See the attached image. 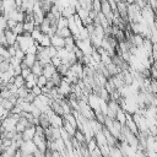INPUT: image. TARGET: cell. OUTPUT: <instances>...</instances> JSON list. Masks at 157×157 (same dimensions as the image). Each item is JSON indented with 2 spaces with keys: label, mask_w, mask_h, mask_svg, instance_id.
Here are the masks:
<instances>
[{
  "label": "cell",
  "mask_w": 157,
  "mask_h": 157,
  "mask_svg": "<svg viewBox=\"0 0 157 157\" xmlns=\"http://www.w3.org/2000/svg\"><path fill=\"white\" fill-rule=\"evenodd\" d=\"M17 44L25 53H27L28 48L32 47L33 44H36V40L32 38V36L29 33H23V34L17 36Z\"/></svg>",
  "instance_id": "cell-1"
},
{
  "label": "cell",
  "mask_w": 157,
  "mask_h": 157,
  "mask_svg": "<svg viewBox=\"0 0 157 157\" xmlns=\"http://www.w3.org/2000/svg\"><path fill=\"white\" fill-rule=\"evenodd\" d=\"M58 91H59V93H60L63 97L66 98V97L72 92V85H71L70 82H67V81L63 77L61 82H60L59 86H58Z\"/></svg>",
  "instance_id": "cell-2"
},
{
  "label": "cell",
  "mask_w": 157,
  "mask_h": 157,
  "mask_svg": "<svg viewBox=\"0 0 157 157\" xmlns=\"http://www.w3.org/2000/svg\"><path fill=\"white\" fill-rule=\"evenodd\" d=\"M16 2L15 0H2V15L6 16L7 13L16 10Z\"/></svg>",
  "instance_id": "cell-3"
},
{
  "label": "cell",
  "mask_w": 157,
  "mask_h": 157,
  "mask_svg": "<svg viewBox=\"0 0 157 157\" xmlns=\"http://www.w3.org/2000/svg\"><path fill=\"white\" fill-rule=\"evenodd\" d=\"M37 61V54H26V56L23 58L21 66L22 67H32Z\"/></svg>",
  "instance_id": "cell-4"
},
{
  "label": "cell",
  "mask_w": 157,
  "mask_h": 157,
  "mask_svg": "<svg viewBox=\"0 0 157 157\" xmlns=\"http://www.w3.org/2000/svg\"><path fill=\"white\" fill-rule=\"evenodd\" d=\"M34 135H36V126H34V125H29V126H27V128L22 131V139H23V141L33 140Z\"/></svg>",
  "instance_id": "cell-5"
},
{
  "label": "cell",
  "mask_w": 157,
  "mask_h": 157,
  "mask_svg": "<svg viewBox=\"0 0 157 157\" xmlns=\"http://www.w3.org/2000/svg\"><path fill=\"white\" fill-rule=\"evenodd\" d=\"M50 42H52V45L56 49H60V48H65V38L58 36V34H54L50 37Z\"/></svg>",
  "instance_id": "cell-6"
},
{
  "label": "cell",
  "mask_w": 157,
  "mask_h": 157,
  "mask_svg": "<svg viewBox=\"0 0 157 157\" xmlns=\"http://www.w3.org/2000/svg\"><path fill=\"white\" fill-rule=\"evenodd\" d=\"M36 1L34 0H22V6H21V11H25L26 13H31L33 12Z\"/></svg>",
  "instance_id": "cell-7"
},
{
  "label": "cell",
  "mask_w": 157,
  "mask_h": 157,
  "mask_svg": "<svg viewBox=\"0 0 157 157\" xmlns=\"http://www.w3.org/2000/svg\"><path fill=\"white\" fill-rule=\"evenodd\" d=\"M94 140L98 145V147H103V146H108V141H107V137L105 135L103 134V131H98L94 134Z\"/></svg>",
  "instance_id": "cell-8"
},
{
  "label": "cell",
  "mask_w": 157,
  "mask_h": 157,
  "mask_svg": "<svg viewBox=\"0 0 157 157\" xmlns=\"http://www.w3.org/2000/svg\"><path fill=\"white\" fill-rule=\"evenodd\" d=\"M5 37H6V40H7V44L9 45H13V44L17 43V34L12 29L7 28L5 31Z\"/></svg>",
  "instance_id": "cell-9"
},
{
  "label": "cell",
  "mask_w": 157,
  "mask_h": 157,
  "mask_svg": "<svg viewBox=\"0 0 157 157\" xmlns=\"http://www.w3.org/2000/svg\"><path fill=\"white\" fill-rule=\"evenodd\" d=\"M55 72H56V67H55L52 63H49V64L44 65V67H43V75H44L48 80H50V78H52V76H53Z\"/></svg>",
  "instance_id": "cell-10"
},
{
  "label": "cell",
  "mask_w": 157,
  "mask_h": 157,
  "mask_svg": "<svg viewBox=\"0 0 157 157\" xmlns=\"http://www.w3.org/2000/svg\"><path fill=\"white\" fill-rule=\"evenodd\" d=\"M63 129H64V130H65V131H66V132H67V134H69V135H70L71 137H72V136L75 135V132H76V130H77V129H76V128H75V126H74L72 124H70V123H69V121H67L66 119H64Z\"/></svg>",
  "instance_id": "cell-11"
},
{
  "label": "cell",
  "mask_w": 157,
  "mask_h": 157,
  "mask_svg": "<svg viewBox=\"0 0 157 157\" xmlns=\"http://www.w3.org/2000/svg\"><path fill=\"white\" fill-rule=\"evenodd\" d=\"M36 85H37V76L33 75V74H31V75L26 78V83H25V86H26V88H28V90L31 91Z\"/></svg>",
  "instance_id": "cell-12"
},
{
  "label": "cell",
  "mask_w": 157,
  "mask_h": 157,
  "mask_svg": "<svg viewBox=\"0 0 157 157\" xmlns=\"http://www.w3.org/2000/svg\"><path fill=\"white\" fill-rule=\"evenodd\" d=\"M43 67H44V66H43V65L37 60V61H36V64L31 67V71H32V74H33V75H36V76L38 77V76L43 75Z\"/></svg>",
  "instance_id": "cell-13"
},
{
  "label": "cell",
  "mask_w": 157,
  "mask_h": 157,
  "mask_svg": "<svg viewBox=\"0 0 157 157\" xmlns=\"http://www.w3.org/2000/svg\"><path fill=\"white\" fill-rule=\"evenodd\" d=\"M126 112L123 109V108H120L118 112H117V115H115V120L117 121H119L121 125H125V121H126Z\"/></svg>",
  "instance_id": "cell-14"
},
{
  "label": "cell",
  "mask_w": 157,
  "mask_h": 157,
  "mask_svg": "<svg viewBox=\"0 0 157 157\" xmlns=\"http://www.w3.org/2000/svg\"><path fill=\"white\" fill-rule=\"evenodd\" d=\"M31 36H32V38L37 42V43H39L40 42V39L43 38V36H44V33L39 29V26L38 27H36L33 31H32V33H31Z\"/></svg>",
  "instance_id": "cell-15"
},
{
  "label": "cell",
  "mask_w": 157,
  "mask_h": 157,
  "mask_svg": "<svg viewBox=\"0 0 157 157\" xmlns=\"http://www.w3.org/2000/svg\"><path fill=\"white\" fill-rule=\"evenodd\" d=\"M36 23L34 21H25L23 22V29H25V33H32V31L36 28Z\"/></svg>",
  "instance_id": "cell-16"
},
{
  "label": "cell",
  "mask_w": 157,
  "mask_h": 157,
  "mask_svg": "<svg viewBox=\"0 0 157 157\" xmlns=\"http://www.w3.org/2000/svg\"><path fill=\"white\" fill-rule=\"evenodd\" d=\"M56 27H58V29L69 27V18H66V17L61 16V17L58 20V22H56Z\"/></svg>",
  "instance_id": "cell-17"
},
{
  "label": "cell",
  "mask_w": 157,
  "mask_h": 157,
  "mask_svg": "<svg viewBox=\"0 0 157 157\" xmlns=\"http://www.w3.org/2000/svg\"><path fill=\"white\" fill-rule=\"evenodd\" d=\"M55 34H58V36H60V37H63V38H67V37H71V36H72V34H71V31L69 29V27L56 29V33H55Z\"/></svg>",
  "instance_id": "cell-18"
},
{
  "label": "cell",
  "mask_w": 157,
  "mask_h": 157,
  "mask_svg": "<svg viewBox=\"0 0 157 157\" xmlns=\"http://www.w3.org/2000/svg\"><path fill=\"white\" fill-rule=\"evenodd\" d=\"M25 83H26V80H25L21 75H17V76H15V77H13V85H15L17 88L23 87V86H25Z\"/></svg>",
  "instance_id": "cell-19"
},
{
  "label": "cell",
  "mask_w": 157,
  "mask_h": 157,
  "mask_svg": "<svg viewBox=\"0 0 157 157\" xmlns=\"http://www.w3.org/2000/svg\"><path fill=\"white\" fill-rule=\"evenodd\" d=\"M40 47H43V48H48V47H50L52 45V42H50V36H48V34H44L43 36V38L40 39V42L38 43Z\"/></svg>",
  "instance_id": "cell-20"
},
{
  "label": "cell",
  "mask_w": 157,
  "mask_h": 157,
  "mask_svg": "<svg viewBox=\"0 0 157 157\" xmlns=\"http://www.w3.org/2000/svg\"><path fill=\"white\" fill-rule=\"evenodd\" d=\"M12 31H13L17 36L23 34V33H25V29H23V22H17V25L12 28Z\"/></svg>",
  "instance_id": "cell-21"
},
{
  "label": "cell",
  "mask_w": 157,
  "mask_h": 157,
  "mask_svg": "<svg viewBox=\"0 0 157 157\" xmlns=\"http://www.w3.org/2000/svg\"><path fill=\"white\" fill-rule=\"evenodd\" d=\"M47 83H48V78H47L44 75H40V76H38V77H37V85H38L40 88L45 87V86H47Z\"/></svg>",
  "instance_id": "cell-22"
},
{
  "label": "cell",
  "mask_w": 157,
  "mask_h": 157,
  "mask_svg": "<svg viewBox=\"0 0 157 157\" xmlns=\"http://www.w3.org/2000/svg\"><path fill=\"white\" fill-rule=\"evenodd\" d=\"M0 56L5 58L6 60H9V59L11 58V55H10V53H9V50H7V47L0 45Z\"/></svg>",
  "instance_id": "cell-23"
},
{
  "label": "cell",
  "mask_w": 157,
  "mask_h": 157,
  "mask_svg": "<svg viewBox=\"0 0 157 157\" xmlns=\"http://www.w3.org/2000/svg\"><path fill=\"white\" fill-rule=\"evenodd\" d=\"M1 105H2L6 110H9V112H11V110H12V108L15 107V104H13L10 99H4V101H2V103H1Z\"/></svg>",
  "instance_id": "cell-24"
},
{
  "label": "cell",
  "mask_w": 157,
  "mask_h": 157,
  "mask_svg": "<svg viewBox=\"0 0 157 157\" xmlns=\"http://www.w3.org/2000/svg\"><path fill=\"white\" fill-rule=\"evenodd\" d=\"M101 6H102L101 0H92V10L93 11H96L97 13L101 12Z\"/></svg>",
  "instance_id": "cell-25"
},
{
  "label": "cell",
  "mask_w": 157,
  "mask_h": 157,
  "mask_svg": "<svg viewBox=\"0 0 157 157\" xmlns=\"http://www.w3.org/2000/svg\"><path fill=\"white\" fill-rule=\"evenodd\" d=\"M7 29V18L4 15H0V31Z\"/></svg>",
  "instance_id": "cell-26"
},
{
  "label": "cell",
  "mask_w": 157,
  "mask_h": 157,
  "mask_svg": "<svg viewBox=\"0 0 157 157\" xmlns=\"http://www.w3.org/2000/svg\"><path fill=\"white\" fill-rule=\"evenodd\" d=\"M25 56H26V53H25L21 48H17V49H16V53H15V58H17L18 60H21V61H22Z\"/></svg>",
  "instance_id": "cell-27"
},
{
  "label": "cell",
  "mask_w": 157,
  "mask_h": 157,
  "mask_svg": "<svg viewBox=\"0 0 157 157\" xmlns=\"http://www.w3.org/2000/svg\"><path fill=\"white\" fill-rule=\"evenodd\" d=\"M31 74H32L31 67H27V66H26V67H22V70H21V76H22L25 80H26Z\"/></svg>",
  "instance_id": "cell-28"
},
{
  "label": "cell",
  "mask_w": 157,
  "mask_h": 157,
  "mask_svg": "<svg viewBox=\"0 0 157 157\" xmlns=\"http://www.w3.org/2000/svg\"><path fill=\"white\" fill-rule=\"evenodd\" d=\"M55 67H58L59 65H61L63 64V60H61V58H59L58 55H55V56H53L52 58V61H50Z\"/></svg>",
  "instance_id": "cell-29"
},
{
  "label": "cell",
  "mask_w": 157,
  "mask_h": 157,
  "mask_svg": "<svg viewBox=\"0 0 157 157\" xmlns=\"http://www.w3.org/2000/svg\"><path fill=\"white\" fill-rule=\"evenodd\" d=\"M9 69H10V63H9V60H5V61H2V63L0 64V71L5 72V71H7Z\"/></svg>",
  "instance_id": "cell-30"
},
{
  "label": "cell",
  "mask_w": 157,
  "mask_h": 157,
  "mask_svg": "<svg viewBox=\"0 0 157 157\" xmlns=\"http://www.w3.org/2000/svg\"><path fill=\"white\" fill-rule=\"evenodd\" d=\"M31 92H32V93H33V94H34L36 97H37V96H39L40 93H43L42 88H40V87H39L38 85H36V86H34V87H33V88L31 90Z\"/></svg>",
  "instance_id": "cell-31"
},
{
  "label": "cell",
  "mask_w": 157,
  "mask_h": 157,
  "mask_svg": "<svg viewBox=\"0 0 157 157\" xmlns=\"http://www.w3.org/2000/svg\"><path fill=\"white\" fill-rule=\"evenodd\" d=\"M16 25H17V22H16L15 20H7V28L12 29V28H13Z\"/></svg>",
  "instance_id": "cell-32"
},
{
  "label": "cell",
  "mask_w": 157,
  "mask_h": 157,
  "mask_svg": "<svg viewBox=\"0 0 157 157\" xmlns=\"http://www.w3.org/2000/svg\"><path fill=\"white\" fill-rule=\"evenodd\" d=\"M15 2H16V7H17V10H20L21 6H22V0H15Z\"/></svg>",
  "instance_id": "cell-33"
},
{
  "label": "cell",
  "mask_w": 157,
  "mask_h": 157,
  "mask_svg": "<svg viewBox=\"0 0 157 157\" xmlns=\"http://www.w3.org/2000/svg\"><path fill=\"white\" fill-rule=\"evenodd\" d=\"M0 15H2V0H0Z\"/></svg>",
  "instance_id": "cell-34"
},
{
  "label": "cell",
  "mask_w": 157,
  "mask_h": 157,
  "mask_svg": "<svg viewBox=\"0 0 157 157\" xmlns=\"http://www.w3.org/2000/svg\"><path fill=\"white\" fill-rule=\"evenodd\" d=\"M34 1H40V0H34Z\"/></svg>",
  "instance_id": "cell-35"
}]
</instances>
